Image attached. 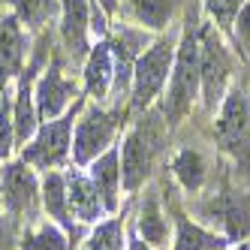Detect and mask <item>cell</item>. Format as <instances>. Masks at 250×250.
<instances>
[{
  "mask_svg": "<svg viewBox=\"0 0 250 250\" xmlns=\"http://www.w3.org/2000/svg\"><path fill=\"white\" fill-rule=\"evenodd\" d=\"M202 87L199 79V40L196 33H184L181 45L175 51V63H172V84L166 94V105H163V118L169 127H178L193 109L196 94Z\"/></svg>",
  "mask_w": 250,
  "mask_h": 250,
  "instance_id": "cell-1",
  "label": "cell"
},
{
  "mask_svg": "<svg viewBox=\"0 0 250 250\" xmlns=\"http://www.w3.org/2000/svg\"><path fill=\"white\" fill-rule=\"evenodd\" d=\"M214 136L229 157H235V163L250 166V97L244 94L241 84H235L223 97Z\"/></svg>",
  "mask_w": 250,
  "mask_h": 250,
  "instance_id": "cell-2",
  "label": "cell"
},
{
  "mask_svg": "<svg viewBox=\"0 0 250 250\" xmlns=\"http://www.w3.org/2000/svg\"><path fill=\"white\" fill-rule=\"evenodd\" d=\"M175 63V42L172 40H157L145 55H139L133 63V84H130V97H133V109L142 112L160 97L163 84L172 73Z\"/></svg>",
  "mask_w": 250,
  "mask_h": 250,
  "instance_id": "cell-3",
  "label": "cell"
},
{
  "mask_svg": "<svg viewBox=\"0 0 250 250\" xmlns=\"http://www.w3.org/2000/svg\"><path fill=\"white\" fill-rule=\"evenodd\" d=\"M121 127L118 112H103L100 105H91L82 121L76 124V139H73V160L79 166H91L94 160L112 148V139Z\"/></svg>",
  "mask_w": 250,
  "mask_h": 250,
  "instance_id": "cell-4",
  "label": "cell"
},
{
  "mask_svg": "<svg viewBox=\"0 0 250 250\" xmlns=\"http://www.w3.org/2000/svg\"><path fill=\"white\" fill-rule=\"evenodd\" d=\"M73 112H66L63 118L45 121L40 133H33V142L21 151V160L27 166L37 169H55L61 166L69 154V133H73Z\"/></svg>",
  "mask_w": 250,
  "mask_h": 250,
  "instance_id": "cell-5",
  "label": "cell"
},
{
  "mask_svg": "<svg viewBox=\"0 0 250 250\" xmlns=\"http://www.w3.org/2000/svg\"><path fill=\"white\" fill-rule=\"evenodd\" d=\"M232 73V63L226 55V45L214 30H202L199 42V79H202V94H205V109H214L226 97V82Z\"/></svg>",
  "mask_w": 250,
  "mask_h": 250,
  "instance_id": "cell-6",
  "label": "cell"
},
{
  "mask_svg": "<svg viewBox=\"0 0 250 250\" xmlns=\"http://www.w3.org/2000/svg\"><path fill=\"white\" fill-rule=\"evenodd\" d=\"M157 145H151V136L145 127H136L127 133L121 148V184L127 193H136L145 178L151 175V160H154Z\"/></svg>",
  "mask_w": 250,
  "mask_h": 250,
  "instance_id": "cell-7",
  "label": "cell"
},
{
  "mask_svg": "<svg viewBox=\"0 0 250 250\" xmlns=\"http://www.w3.org/2000/svg\"><path fill=\"white\" fill-rule=\"evenodd\" d=\"M76 82H69L63 73H61V66L55 63L51 69H45V76L40 79L37 84V94H33V100H37V118L42 121H55L63 109H66V103L76 97Z\"/></svg>",
  "mask_w": 250,
  "mask_h": 250,
  "instance_id": "cell-8",
  "label": "cell"
},
{
  "mask_svg": "<svg viewBox=\"0 0 250 250\" xmlns=\"http://www.w3.org/2000/svg\"><path fill=\"white\" fill-rule=\"evenodd\" d=\"M0 190H3V202L9 205L12 214H30L37 202V178L27 169L24 160L19 163H6L0 175Z\"/></svg>",
  "mask_w": 250,
  "mask_h": 250,
  "instance_id": "cell-9",
  "label": "cell"
},
{
  "mask_svg": "<svg viewBox=\"0 0 250 250\" xmlns=\"http://www.w3.org/2000/svg\"><path fill=\"white\" fill-rule=\"evenodd\" d=\"M87 30H91V0H61V37L73 58L87 55Z\"/></svg>",
  "mask_w": 250,
  "mask_h": 250,
  "instance_id": "cell-10",
  "label": "cell"
},
{
  "mask_svg": "<svg viewBox=\"0 0 250 250\" xmlns=\"http://www.w3.org/2000/svg\"><path fill=\"white\" fill-rule=\"evenodd\" d=\"M87 178L94 181L100 199H103V208L115 214L118 211V190H121V154H118V148L103 151L91 163V169H87Z\"/></svg>",
  "mask_w": 250,
  "mask_h": 250,
  "instance_id": "cell-11",
  "label": "cell"
},
{
  "mask_svg": "<svg viewBox=\"0 0 250 250\" xmlns=\"http://www.w3.org/2000/svg\"><path fill=\"white\" fill-rule=\"evenodd\" d=\"M24 45H27V40L19 27V19L15 15L0 19V87L21 73V61L27 51Z\"/></svg>",
  "mask_w": 250,
  "mask_h": 250,
  "instance_id": "cell-12",
  "label": "cell"
},
{
  "mask_svg": "<svg viewBox=\"0 0 250 250\" xmlns=\"http://www.w3.org/2000/svg\"><path fill=\"white\" fill-rule=\"evenodd\" d=\"M115 82V58L109 42H97L84 61V87L94 100H105Z\"/></svg>",
  "mask_w": 250,
  "mask_h": 250,
  "instance_id": "cell-13",
  "label": "cell"
},
{
  "mask_svg": "<svg viewBox=\"0 0 250 250\" xmlns=\"http://www.w3.org/2000/svg\"><path fill=\"white\" fill-rule=\"evenodd\" d=\"M66 196H69V211H73L82 223L100 220V214L105 211L94 181L87 175H82V172H69L66 175Z\"/></svg>",
  "mask_w": 250,
  "mask_h": 250,
  "instance_id": "cell-14",
  "label": "cell"
},
{
  "mask_svg": "<svg viewBox=\"0 0 250 250\" xmlns=\"http://www.w3.org/2000/svg\"><path fill=\"white\" fill-rule=\"evenodd\" d=\"M214 214L223 223L226 241H238L250 235V199H244V196H223L217 208H214Z\"/></svg>",
  "mask_w": 250,
  "mask_h": 250,
  "instance_id": "cell-15",
  "label": "cell"
},
{
  "mask_svg": "<svg viewBox=\"0 0 250 250\" xmlns=\"http://www.w3.org/2000/svg\"><path fill=\"white\" fill-rule=\"evenodd\" d=\"M33 63L21 84H19V94H15V112H12V130H15V142H27L33 133H37V105H33V91H30V82H33Z\"/></svg>",
  "mask_w": 250,
  "mask_h": 250,
  "instance_id": "cell-16",
  "label": "cell"
},
{
  "mask_svg": "<svg viewBox=\"0 0 250 250\" xmlns=\"http://www.w3.org/2000/svg\"><path fill=\"white\" fill-rule=\"evenodd\" d=\"M42 205L48 217H55L63 229H73V211H69V196H66V178L61 172H48L42 181Z\"/></svg>",
  "mask_w": 250,
  "mask_h": 250,
  "instance_id": "cell-17",
  "label": "cell"
},
{
  "mask_svg": "<svg viewBox=\"0 0 250 250\" xmlns=\"http://www.w3.org/2000/svg\"><path fill=\"white\" fill-rule=\"evenodd\" d=\"M139 235L148 247H166L169 241V223L163 217V211H160V202L157 196L151 193L145 205H142V214H139Z\"/></svg>",
  "mask_w": 250,
  "mask_h": 250,
  "instance_id": "cell-18",
  "label": "cell"
},
{
  "mask_svg": "<svg viewBox=\"0 0 250 250\" xmlns=\"http://www.w3.org/2000/svg\"><path fill=\"white\" fill-rule=\"evenodd\" d=\"M226 238L214 235V232L196 226L184 217H178V238H175V250H226Z\"/></svg>",
  "mask_w": 250,
  "mask_h": 250,
  "instance_id": "cell-19",
  "label": "cell"
},
{
  "mask_svg": "<svg viewBox=\"0 0 250 250\" xmlns=\"http://www.w3.org/2000/svg\"><path fill=\"white\" fill-rule=\"evenodd\" d=\"M172 0H130V12L142 21V27L151 30H163L172 19Z\"/></svg>",
  "mask_w": 250,
  "mask_h": 250,
  "instance_id": "cell-20",
  "label": "cell"
},
{
  "mask_svg": "<svg viewBox=\"0 0 250 250\" xmlns=\"http://www.w3.org/2000/svg\"><path fill=\"white\" fill-rule=\"evenodd\" d=\"M172 169L178 175V181H181L187 190H199L202 181H205V160H202L199 151H193V148H184L181 154H178Z\"/></svg>",
  "mask_w": 250,
  "mask_h": 250,
  "instance_id": "cell-21",
  "label": "cell"
},
{
  "mask_svg": "<svg viewBox=\"0 0 250 250\" xmlns=\"http://www.w3.org/2000/svg\"><path fill=\"white\" fill-rule=\"evenodd\" d=\"M6 3L15 9V19L19 21H24L30 27H40L58 15L61 0H6Z\"/></svg>",
  "mask_w": 250,
  "mask_h": 250,
  "instance_id": "cell-22",
  "label": "cell"
},
{
  "mask_svg": "<svg viewBox=\"0 0 250 250\" xmlns=\"http://www.w3.org/2000/svg\"><path fill=\"white\" fill-rule=\"evenodd\" d=\"M121 247H124V220L121 217L100 223L84 244V250H121Z\"/></svg>",
  "mask_w": 250,
  "mask_h": 250,
  "instance_id": "cell-23",
  "label": "cell"
},
{
  "mask_svg": "<svg viewBox=\"0 0 250 250\" xmlns=\"http://www.w3.org/2000/svg\"><path fill=\"white\" fill-rule=\"evenodd\" d=\"M24 250H66V238L58 226H42L24 238Z\"/></svg>",
  "mask_w": 250,
  "mask_h": 250,
  "instance_id": "cell-24",
  "label": "cell"
},
{
  "mask_svg": "<svg viewBox=\"0 0 250 250\" xmlns=\"http://www.w3.org/2000/svg\"><path fill=\"white\" fill-rule=\"evenodd\" d=\"M205 6H208V12L214 15V21H217L220 27H229V24H235L241 0H205Z\"/></svg>",
  "mask_w": 250,
  "mask_h": 250,
  "instance_id": "cell-25",
  "label": "cell"
},
{
  "mask_svg": "<svg viewBox=\"0 0 250 250\" xmlns=\"http://www.w3.org/2000/svg\"><path fill=\"white\" fill-rule=\"evenodd\" d=\"M12 139H15V130H12V115H9V103L0 91V160H6L9 151H12Z\"/></svg>",
  "mask_w": 250,
  "mask_h": 250,
  "instance_id": "cell-26",
  "label": "cell"
},
{
  "mask_svg": "<svg viewBox=\"0 0 250 250\" xmlns=\"http://www.w3.org/2000/svg\"><path fill=\"white\" fill-rule=\"evenodd\" d=\"M235 24H238V40L244 42V48L250 51V0L238 9V15H235Z\"/></svg>",
  "mask_w": 250,
  "mask_h": 250,
  "instance_id": "cell-27",
  "label": "cell"
},
{
  "mask_svg": "<svg viewBox=\"0 0 250 250\" xmlns=\"http://www.w3.org/2000/svg\"><path fill=\"white\" fill-rule=\"evenodd\" d=\"M100 6H103V12H105V15H115L118 0H100Z\"/></svg>",
  "mask_w": 250,
  "mask_h": 250,
  "instance_id": "cell-28",
  "label": "cell"
},
{
  "mask_svg": "<svg viewBox=\"0 0 250 250\" xmlns=\"http://www.w3.org/2000/svg\"><path fill=\"white\" fill-rule=\"evenodd\" d=\"M130 250H151V247L142 241V238H133V241H130Z\"/></svg>",
  "mask_w": 250,
  "mask_h": 250,
  "instance_id": "cell-29",
  "label": "cell"
},
{
  "mask_svg": "<svg viewBox=\"0 0 250 250\" xmlns=\"http://www.w3.org/2000/svg\"><path fill=\"white\" fill-rule=\"evenodd\" d=\"M238 250H250V241H244V244H241V247H238Z\"/></svg>",
  "mask_w": 250,
  "mask_h": 250,
  "instance_id": "cell-30",
  "label": "cell"
},
{
  "mask_svg": "<svg viewBox=\"0 0 250 250\" xmlns=\"http://www.w3.org/2000/svg\"><path fill=\"white\" fill-rule=\"evenodd\" d=\"M0 202H3V196H0Z\"/></svg>",
  "mask_w": 250,
  "mask_h": 250,
  "instance_id": "cell-31",
  "label": "cell"
}]
</instances>
